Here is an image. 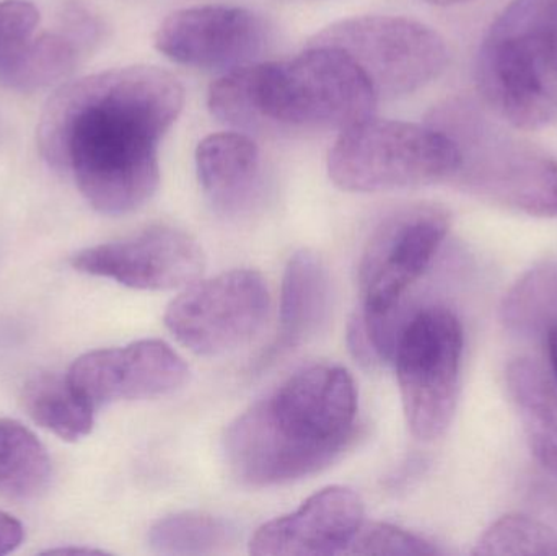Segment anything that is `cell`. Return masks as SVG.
<instances>
[{
    "label": "cell",
    "instance_id": "20",
    "mask_svg": "<svg viewBox=\"0 0 557 556\" xmlns=\"http://www.w3.org/2000/svg\"><path fill=\"white\" fill-rule=\"evenodd\" d=\"M232 532L224 521L205 512H178L152 526L149 545L160 555H212L227 547Z\"/></svg>",
    "mask_w": 557,
    "mask_h": 556
},
{
    "label": "cell",
    "instance_id": "4",
    "mask_svg": "<svg viewBox=\"0 0 557 556\" xmlns=\"http://www.w3.org/2000/svg\"><path fill=\"white\" fill-rule=\"evenodd\" d=\"M476 84L484 103L516 129L557 123V65L543 0H513L481 42Z\"/></svg>",
    "mask_w": 557,
    "mask_h": 556
},
{
    "label": "cell",
    "instance_id": "15",
    "mask_svg": "<svg viewBox=\"0 0 557 556\" xmlns=\"http://www.w3.org/2000/svg\"><path fill=\"white\" fill-rule=\"evenodd\" d=\"M331 310V280L318 255L298 251L285 268L277 338L258 366L267 368L320 332Z\"/></svg>",
    "mask_w": 557,
    "mask_h": 556
},
{
    "label": "cell",
    "instance_id": "8",
    "mask_svg": "<svg viewBox=\"0 0 557 556\" xmlns=\"http://www.w3.org/2000/svg\"><path fill=\"white\" fill-rule=\"evenodd\" d=\"M308 46H330L349 55L376 97L398 98L434 82L448 64L445 39L406 16L362 15L326 26Z\"/></svg>",
    "mask_w": 557,
    "mask_h": 556
},
{
    "label": "cell",
    "instance_id": "3",
    "mask_svg": "<svg viewBox=\"0 0 557 556\" xmlns=\"http://www.w3.org/2000/svg\"><path fill=\"white\" fill-rule=\"evenodd\" d=\"M376 100L359 65L330 46L225 72L208 95L212 116L247 133H343L373 116Z\"/></svg>",
    "mask_w": 557,
    "mask_h": 556
},
{
    "label": "cell",
    "instance_id": "2",
    "mask_svg": "<svg viewBox=\"0 0 557 556\" xmlns=\"http://www.w3.org/2000/svg\"><path fill=\"white\" fill-rule=\"evenodd\" d=\"M357 388L339 366L300 369L225 431L232 475L247 486L284 485L331 466L356 436Z\"/></svg>",
    "mask_w": 557,
    "mask_h": 556
},
{
    "label": "cell",
    "instance_id": "1",
    "mask_svg": "<svg viewBox=\"0 0 557 556\" xmlns=\"http://www.w3.org/2000/svg\"><path fill=\"white\" fill-rule=\"evenodd\" d=\"M185 107L175 75L153 65L111 69L59 88L38 126L42 157L71 173L95 211L124 215L160 185L159 146Z\"/></svg>",
    "mask_w": 557,
    "mask_h": 556
},
{
    "label": "cell",
    "instance_id": "14",
    "mask_svg": "<svg viewBox=\"0 0 557 556\" xmlns=\"http://www.w3.org/2000/svg\"><path fill=\"white\" fill-rule=\"evenodd\" d=\"M362 524L360 496L346 486H330L308 498L297 511L258 529L250 552L260 556L346 554Z\"/></svg>",
    "mask_w": 557,
    "mask_h": 556
},
{
    "label": "cell",
    "instance_id": "6",
    "mask_svg": "<svg viewBox=\"0 0 557 556\" xmlns=\"http://www.w3.org/2000/svg\"><path fill=\"white\" fill-rule=\"evenodd\" d=\"M460 150L444 131L367 118L339 133L327 173L344 191L382 193L451 182Z\"/></svg>",
    "mask_w": 557,
    "mask_h": 556
},
{
    "label": "cell",
    "instance_id": "26",
    "mask_svg": "<svg viewBox=\"0 0 557 556\" xmlns=\"http://www.w3.org/2000/svg\"><path fill=\"white\" fill-rule=\"evenodd\" d=\"M543 25L549 51L557 65V0H543Z\"/></svg>",
    "mask_w": 557,
    "mask_h": 556
},
{
    "label": "cell",
    "instance_id": "18",
    "mask_svg": "<svg viewBox=\"0 0 557 556\" xmlns=\"http://www.w3.org/2000/svg\"><path fill=\"white\" fill-rule=\"evenodd\" d=\"M22 400L29 418L59 440L75 443L94 430L97 410L72 387L67 375H36L26 382Z\"/></svg>",
    "mask_w": 557,
    "mask_h": 556
},
{
    "label": "cell",
    "instance_id": "24",
    "mask_svg": "<svg viewBox=\"0 0 557 556\" xmlns=\"http://www.w3.org/2000/svg\"><path fill=\"white\" fill-rule=\"evenodd\" d=\"M346 554L352 555H438L431 542L392 524L363 526Z\"/></svg>",
    "mask_w": 557,
    "mask_h": 556
},
{
    "label": "cell",
    "instance_id": "10",
    "mask_svg": "<svg viewBox=\"0 0 557 556\" xmlns=\"http://www.w3.org/2000/svg\"><path fill=\"white\" fill-rule=\"evenodd\" d=\"M270 291L257 271L234 270L189 284L165 313V325L199 356H219L250 342L267 320Z\"/></svg>",
    "mask_w": 557,
    "mask_h": 556
},
{
    "label": "cell",
    "instance_id": "22",
    "mask_svg": "<svg viewBox=\"0 0 557 556\" xmlns=\"http://www.w3.org/2000/svg\"><path fill=\"white\" fill-rule=\"evenodd\" d=\"M473 555H557V532L525 515H507L478 541Z\"/></svg>",
    "mask_w": 557,
    "mask_h": 556
},
{
    "label": "cell",
    "instance_id": "16",
    "mask_svg": "<svg viewBox=\"0 0 557 556\" xmlns=\"http://www.w3.org/2000/svg\"><path fill=\"white\" fill-rule=\"evenodd\" d=\"M196 169L212 205L224 212L238 211L260 185V149L240 131L211 134L196 149Z\"/></svg>",
    "mask_w": 557,
    "mask_h": 556
},
{
    "label": "cell",
    "instance_id": "13",
    "mask_svg": "<svg viewBox=\"0 0 557 556\" xmlns=\"http://www.w3.org/2000/svg\"><path fill=\"white\" fill-rule=\"evenodd\" d=\"M72 387L95 408L121 400H144L178 391L189 369L166 343L143 339L121 348L98 349L75 359Z\"/></svg>",
    "mask_w": 557,
    "mask_h": 556
},
{
    "label": "cell",
    "instance_id": "28",
    "mask_svg": "<svg viewBox=\"0 0 557 556\" xmlns=\"http://www.w3.org/2000/svg\"><path fill=\"white\" fill-rule=\"evenodd\" d=\"M425 2L432 3V5L451 7L458 5V3L470 2V0H425Z\"/></svg>",
    "mask_w": 557,
    "mask_h": 556
},
{
    "label": "cell",
    "instance_id": "17",
    "mask_svg": "<svg viewBox=\"0 0 557 556\" xmlns=\"http://www.w3.org/2000/svg\"><path fill=\"white\" fill-rule=\"evenodd\" d=\"M507 391L519 413L527 441L535 459L557 477V384L532 359L510 362Z\"/></svg>",
    "mask_w": 557,
    "mask_h": 556
},
{
    "label": "cell",
    "instance_id": "27",
    "mask_svg": "<svg viewBox=\"0 0 557 556\" xmlns=\"http://www.w3.org/2000/svg\"><path fill=\"white\" fill-rule=\"evenodd\" d=\"M546 343H548L549 365L553 369V378L557 384V325L546 332Z\"/></svg>",
    "mask_w": 557,
    "mask_h": 556
},
{
    "label": "cell",
    "instance_id": "9",
    "mask_svg": "<svg viewBox=\"0 0 557 556\" xmlns=\"http://www.w3.org/2000/svg\"><path fill=\"white\" fill-rule=\"evenodd\" d=\"M450 231V214L437 205L406 206L380 222L359 263L367 317L392 320L409 287L422 276Z\"/></svg>",
    "mask_w": 557,
    "mask_h": 556
},
{
    "label": "cell",
    "instance_id": "25",
    "mask_svg": "<svg viewBox=\"0 0 557 556\" xmlns=\"http://www.w3.org/2000/svg\"><path fill=\"white\" fill-rule=\"evenodd\" d=\"M25 539L23 526L13 516L0 511V556L12 554Z\"/></svg>",
    "mask_w": 557,
    "mask_h": 556
},
{
    "label": "cell",
    "instance_id": "19",
    "mask_svg": "<svg viewBox=\"0 0 557 556\" xmlns=\"http://www.w3.org/2000/svg\"><path fill=\"white\" fill-rule=\"evenodd\" d=\"M52 467L41 441L18 421L0 420V496L29 502L46 492Z\"/></svg>",
    "mask_w": 557,
    "mask_h": 556
},
{
    "label": "cell",
    "instance_id": "7",
    "mask_svg": "<svg viewBox=\"0 0 557 556\" xmlns=\"http://www.w3.org/2000/svg\"><path fill=\"white\" fill-rule=\"evenodd\" d=\"M463 329L445 307H424L406 320L393 361L412 436L438 440L450 427L460 384Z\"/></svg>",
    "mask_w": 557,
    "mask_h": 556
},
{
    "label": "cell",
    "instance_id": "12",
    "mask_svg": "<svg viewBox=\"0 0 557 556\" xmlns=\"http://www.w3.org/2000/svg\"><path fill=\"white\" fill-rule=\"evenodd\" d=\"M72 267L131 289L170 291L189 286L201 276L205 254L186 232L156 225L121 240L85 248L74 255Z\"/></svg>",
    "mask_w": 557,
    "mask_h": 556
},
{
    "label": "cell",
    "instance_id": "5",
    "mask_svg": "<svg viewBox=\"0 0 557 556\" xmlns=\"http://www.w3.org/2000/svg\"><path fill=\"white\" fill-rule=\"evenodd\" d=\"M432 126L460 150V169L451 180L458 188L533 218H557L556 159L500 133L461 101L437 110Z\"/></svg>",
    "mask_w": 557,
    "mask_h": 556
},
{
    "label": "cell",
    "instance_id": "23",
    "mask_svg": "<svg viewBox=\"0 0 557 556\" xmlns=\"http://www.w3.org/2000/svg\"><path fill=\"white\" fill-rule=\"evenodd\" d=\"M39 12L26 0L0 2V85L15 87L23 64L35 45Z\"/></svg>",
    "mask_w": 557,
    "mask_h": 556
},
{
    "label": "cell",
    "instance_id": "21",
    "mask_svg": "<svg viewBox=\"0 0 557 556\" xmlns=\"http://www.w3.org/2000/svg\"><path fill=\"white\" fill-rule=\"evenodd\" d=\"M503 313L504 322L520 332L557 325V263L527 274L507 296Z\"/></svg>",
    "mask_w": 557,
    "mask_h": 556
},
{
    "label": "cell",
    "instance_id": "11",
    "mask_svg": "<svg viewBox=\"0 0 557 556\" xmlns=\"http://www.w3.org/2000/svg\"><path fill=\"white\" fill-rule=\"evenodd\" d=\"M153 42L176 64L228 72L257 62L273 42V28L253 10L208 3L170 13Z\"/></svg>",
    "mask_w": 557,
    "mask_h": 556
}]
</instances>
